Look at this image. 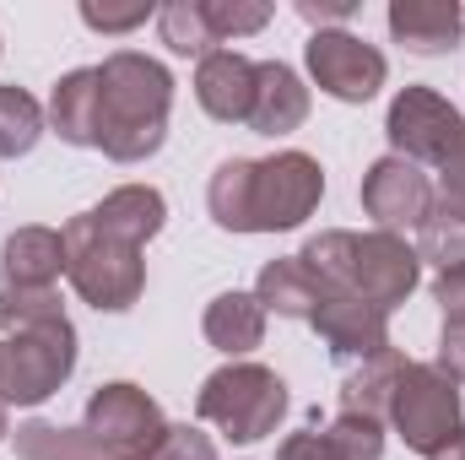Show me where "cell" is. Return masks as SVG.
Instances as JSON below:
<instances>
[{"mask_svg":"<svg viewBox=\"0 0 465 460\" xmlns=\"http://www.w3.org/2000/svg\"><path fill=\"white\" fill-rule=\"evenodd\" d=\"M320 195H325V168L309 152L228 157L206 185L212 223L228 233H287L303 217H314Z\"/></svg>","mask_w":465,"mask_h":460,"instance_id":"1","label":"cell"},{"mask_svg":"<svg viewBox=\"0 0 465 460\" xmlns=\"http://www.w3.org/2000/svg\"><path fill=\"white\" fill-rule=\"evenodd\" d=\"M173 76L163 60L119 49L98 65V152L114 163H146L168 141Z\"/></svg>","mask_w":465,"mask_h":460,"instance_id":"2","label":"cell"},{"mask_svg":"<svg viewBox=\"0 0 465 460\" xmlns=\"http://www.w3.org/2000/svg\"><path fill=\"white\" fill-rule=\"evenodd\" d=\"M298 260L336 293H351L373 309H395L417 293V276H422V260L406 238L395 233H347V228H331V233H314Z\"/></svg>","mask_w":465,"mask_h":460,"instance_id":"3","label":"cell"},{"mask_svg":"<svg viewBox=\"0 0 465 460\" xmlns=\"http://www.w3.org/2000/svg\"><path fill=\"white\" fill-rule=\"evenodd\" d=\"M65 276L82 293V304H93L98 315H124L141 293H146V260L135 244H119L104 228H93V217H71L65 223Z\"/></svg>","mask_w":465,"mask_h":460,"instance_id":"4","label":"cell"},{"mask_svg":"<svg viewBox=\"0 0 465 460\" xmlns=\"http://www.w3.org/2000/svg\"><path fill=\"white\" fill-rule=\"evenodd\" d=\"M195 412H201V423L228 434L232 445H260L265 434H276V423L287 412V385L265 363H228V368L206 374Z\"/></svg>","mask_w":465,"mask_h":460,"instance_id":"5","label":"cell"},{"mask_svg":"<svg viewBox=\"0 0 465 460\" xmlns=\"http://www.w3.org/2000/svg\"><path fill=\"white\" fill-rule=\"evenodd\" d=\"M76 374V325L49 320L0 342V401L5 406H44Z\"/></svg>","mask_w":465,"mask_h":460,"instance_id":"6","label":"cell"},{"mask_svg":"<svg viewBox=\"0 0 465 460\" xmlns=\"http://www.w3.org/2000/svg\"><path fill=\"white\" fill-rule=\"evenodd\" d=\"M82 434L93 439V450L104 460H146L163 445L168 417H163V406H157L141 385L114 379V385H98V390L87 395Z\"/></svg>","mask_w":465,"mask_h":460,"instance_id":"7","label":"cell"},{"mask_svg":"<svg viewBox=\"0 0 465 460\" xmlns=\"http://www.w3.org/2000/svg\"><path fill=\"white\" fill-rule=\"evenodd\" d=\"M390 423L406 439V450L433 455L455 428H460V385L439 374L433 363H406L390 395Z\"/></svg>","mask_w":465,"mask_h":460,"instance_id":"8","label":"cell"},{"mask_svg":"<svg viewBox=\"0 0 465 460\" xmlns=\"http://www.w3.org/2000/svg\"><path fill=\"white\" fill-rule=\"evenodd\" d=\"M384 135H390V152L395 157H406V163H450V152L465 141V119L460 109L444 98V93H433V87H406V93H395V104H390V115H384Z\"/></svg>","mask_w":465,"mask_h":460,"instance_id":"9","label":"cell"},{"mask_svg":"<svg viewBox=\"0 0 465 460\" xmlns=\"http://www.w3.org/2000/svg\"><path fill=\"white\" fill-rule=\"evenodd\" d=\"M303 55H309V76H314V87L331 93L336 104H368V98L384 87V76H390L384 55H379L373 44H362L357 33H347V27L314 33Z\"/></svg>","mask_w":465,"mask_h":460,"instance_id":"10","label":"cell"},{"mask_svg":"<svg viewBox=\"0 0 465 460\" xmlns=\"http://www.w3.org/2000/svg\"><path fill=\"white\" fill-rule=\"evenodd\" d=\"M362 212L379 223V233H401L417 228L433 217V179L417 168V163H406V157H379L368 174H362Z\"/></svg>","mask_w":465,"mask_h":460,"instance_id":"11","label":"cell"},{"mask_svg":"<svg viewBox=\"0 0 465 460\" xmlns=\"http://www.w3.org/2000/svg\"><path fill=\"white\" fill-rule=\"evenodd\" d=\"M309 325L320 331V342L331 346V357L347 363V368L379 357V352H390V315L373 309V304H362V298H351V293H336V287H331V298L314 309Z\"/></svg>","mask_w":465,"mask_h":460,"instance_id":"12","label":"cell"},{"mask_svg":"<svg viewBox=\"0 0 465 460\" xmlns=\"http://www.w3.org/2000/svg\"><path fill=\"white\" fill-rule=\"evenodd\" d=\"M195 98L201 109L223 125H249L254 109V60L238 49H217L195 65Z\"/></svg>","mask_w":465,"mask_h":460,"instance_id":"13","label":"cell"},{"mask_svg":"<svg viewBox=\"0 0 465 460\" xmlns=\"http://www.w3.org/2000/svg\"><path fill=\"white\" fill-rule=\"evenodd\" d=\"M309 119V87L292 65L282 60H254V109L249 130L254 135H292Z\"/></svg>","mask_w":465,"mask_h":460,"instance_id":"14","label":"cell"},{"mask_svg":"<svg viewBox=\"0 0 465 460\" xmlns=\"http://www.w3.org/2000/svg\"><path fill=\"white\" fill-rule=\"evenodd\" d=\"M465 11L455 0H395L390 5V38L411 55H450L460 49Z\"/></svg>","mask_w":465,"mask_h":460,"instance_id":"15","label":"cell"},{"mask_svg":"<svg viewBox=\"0 0 465 460\" xmlns=\"http://www.w3.org/2000/svg\"><path fill=\"white\" fill-rule=\"evenodd\" d=\"M87 217H93V228H104L109 238H119V244L146 249V244L163 233V223H168V201H163V190H152V185H119V190H109Z\"/></svg>","mask_w":465,"mask_h":460,"instance_id":"16","label":"cell"},{"mask_svg":"<svg viewBox=\"0 0 465 460\" xmlns=\"http://www.w3.org/2000/svg\"><path fill=\"white\" fill-rule=\"evenodd\" d=\"M254 298L265 304V315H282V320H314V309L331 298V287L298 260V255H282V260H265L260 276H254Z\"/></svg>","mask_w":465,"mask_h":460,"instance_id":"17","label":"cell"},{"mask_svg":"<svg viewBox=\"0 0 465 460\" xmlns=\"http://www.w3.org/2000/svg\"><path fill=\"white\" fill-rule=\"evenodd\" d=\"M65 271V238L54 228H16L0 244V282L5 287H54Z\"/></svg>","mask_w":465,"mask_h":460,"instance_id":"18","label":"cell"},{"mask_svg":"<svg viewBox=\"0 0 465 460\" xmlns=\"http://www.w3.org/2000/svg\"><path fill=\"white\" fill-rule=\"evenodd\" d=\"M201 331H206V342L217 346V352L243 357V352H254V346L265 342V304L254 293H238V287L232 293H217L206 304Z\"/></svg>","mask_w":465,"mask_h":460,"instance_id":"19","label":"cell"},{"mask_svg":"<svg viewBox=\"0 0 465 460\" xmlns=\"http://www.w3.org/2000/svg\"><path fill=\"white\" fill-rule=\"evenodd\" d=\"M49 125L65 146H98V65H82L54 82Z\"/></svg>","mask_w":465,"mask_h":460,"instance_id":"20","label":"cell"},{"mask_svg":"<svg viewBox=\"0 0 465 460\" xmlns=\"http://www.w3.org/2000/svg\"><path fill=\"white\" fill-rule=\"evenodd\" d=\"M401 368H406V357H401L395 346L379 352V357H368V363H357L347 379H341V412H357V417L384 423V417H390V395H395Z\"/></svg>","mask_w":465,"mask_h":460,"instance_id":"21","label":"cell"},{"mask_svg":"<svg viewBox=\"0 0 465 460\" xmlns=\"http://www.w3.org/2000/svg\"><path fill=\"white\" fill-rule=\"evenodd\" d=\"M11 445H16V460H104L82 428H60V423H44V417L22 423L11 434Z\"/></svg>","mask_w":465,"mask_h":460,"instance_id":"22","label":"cell"},{"mask_svg":"<svg viewBox=\"0 0 465 460\" xmlns=\"http://www.w3.org/2000/svg\"><path fill=\"white\" fill-rule=\"evenodd\" d=\"M157 33L173 55H217V38H212V22H206V0H168L157 11Z\"/></svg>","mask_w":465,"mask_h":460,"instance_id":"23","label":"cell"},{"mask_svg":"<svg viewBox=\"0 0 465 460\" xmlns=\"http://www.w3.org/2000/svg\"><path fill=\"white\" fill-rule=\"evenodd\" d=\"M44 135V109L27 87H0V157H27Z\"/></svg>","mask_w":465,"mask_h":460,"instance_id":"24","label":"cell"},{"mask_svg":"<svg viewBox=\"0 0 465 460\" xmlns=\"http://www.w3.org/2000/svg\"><path fill=\"white\" fill-rule=\"evenodd\" d=\"M49 320H65V304H60L54 287H5L0 282V331L5 336L49 325Z\"/></svg>","mask_w":465,"mask_h":460,"instance_id":"25","label":"cell"},{"mask_svg":"<svg viewBox=\"0 0 465 460\" xmlns=\"http://www.w3.org/2000/svg\"><path fill=\"white\" fill-rule=\"evenodd\" d=\"M331 445L341 450V460H384V423L373 417H357V412H336L325 423Z\"/></svg>","mask_w":465,"mask_h":460,"instance_id":"26","label":"cell"},{"mask_svg":"<svg viewBox=\"0 0 465 460\" xmlns=\"http://www.w3.org/2000/svg\"><path fill=\"white\" fill-rule=\"evenodd\" d=\"M206 22H212V38L232 44V38H249L271 22V5L265 0H206Z\"/></svg>","mask_w":465,"mask_h":460,"instance_id":"27","label":"cell"},{"mask_svg":"<svg viewBox=\"0 0 465 460\" xmlns=\"http://www.w3.org/2000/svg\"><path fill=\"white\" fill-rule=\"evenodd\" d=\"M417 260H428L439 271L465 265V223H455V217H428L422 233H417Z\"/></svg>","mask_w":465,"mask_h":460,"instance_id":"28","label":"cell"},{"mask_svg":"<svg viewBox=\"0 0 465 460\" xmlns=\"http://www.w3.org/2000/svg\"><path fill=\"white\" fill-rule=\"evenodd\" d=\"M146 460H217V439L206 428H195V423H168L163 445Z\"/></svg>","mask_w":465,"mask_h":460,"instance_id":"29","label":"cell"},{"mask_svg":"<svg viewBox=\"0 0 465 460\" xmlns=\"http://www.w3.org/2000/svg\"><path fill=\"white\" fill-rule=\"evenodd\" d=\"M433 217H455V223H465V141L450 152V163L439 168V185H433Z\"/></svg>","mask_w":465,"mask_h":460,"instance_id":"30","label":"cell"},{"mask_svg":"<svg viewBox=\"0 0 465 460\" xmlns=\"http://www.w3.org/2000/svg\"><path fill=\"white\" fill-rule=\"evenodd\" d=\"M152 16V0H130V5H98V0H87L82 5V22L93 27V33H135L141 22Z\"/></svg>","mask_w":465,"mask_h":460,"instance_id":"31","label":"cell"},{"mask_svg":"<svg viewBox=\"0 0 465 460\" xmlns=\"http://www.w3.org/2000/svg\"><path fill=\"white\" fill-rule=\"evenodd\" d=\"M276 460H341V450L331 445V434H325L320 417H314L309 428H298V434H287V439L276 445Z\"/></svg>","mask_w":465,"mask_h":460,"instance_id":"32","label":"cell"},{"mask_svg":"<svg viewBox=\"0 0 465 460\" xmlns=\"http://www.w3.org/2000/svg\"><path fill=\"white\" fill-rule=\"evenodd\" d=\"M433 304L444 309V325H465V265L439 271V282H433Z\"/></svg>","mask_w":465,"mask_h":460,"instance_id":"33","label":"cell"},{"mask_svg":"<svg viewBox=\"0 0 465 460\" xmlns=\"http://www.w3.org/2000/svg\"><path fill=\"white\" fill-rule=\"evenodd\" d=\"M298 16L314 22V33H331L336 22L357 16V0H298Z\"/></svg>","mask_w":465,"mask_h":460,"instance_id":"34","label":"cell"},{"mask_svg":"<svg viewBox=\"0 0 465 460\" xmlns=\"http://www.w3.org/2000/svg\"><path fill=\"white\" fill-rule=\"evenodd\" d=\"M439 374H450L455 385L465 379V325H444V336H439V363H433Z\"/></svg>","mask_w":465,"mask_h":460,"instance_id":"35","label":"cell"},{"mask_svg":"<svg viewBox=\"0 0 465 460\" xmlns=\"http://www.w3.org/2000/svg\"><path fill=\"white\" fill-rule=\"evenodd\" d=\"M428 460H465V423H460V428H455V434H450V439H444V445H439Z\"/></svg>","mask_w":465,"mask_h":460,"instance_id":"36","label":"cell"},{"mask_svg":"<svg viewBox=\"0 0 465 460\" xmlns=\"http://www.w3.org/2000/svg\"><path fill=\"white\" fill-rule=\"evenodd\" d=\"M5 439H11V406L0 401V445H5Z\"/></svg>","mask_w":465,"mask_h":460,"instance_id":"37","label":"cell"}]
</instances>
